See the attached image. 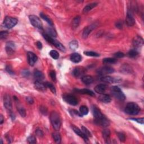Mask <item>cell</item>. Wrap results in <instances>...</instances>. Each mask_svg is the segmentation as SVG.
<instances>
[{
    "instance_id": "cell-40",
    "label": "cell",
    "mask_w": 144,
    "mask_h": 144,
    "mask_svg": "<svg viewBox=\"0 0 144 144\" xmlns=\"http://www.w3.org/2000/svg\"><path fill=\"white\" fill-rule=\"evenodd\" d=\"M81 130L83 132V133L85 135H86L87 137H91V133H90V131L88 130V129L85 127L84 126H82L81 127Z\"/></svg>"
},
{
    "instance_id": "cell-9",
    "label": "cell",
    "mask_w": 144,
    "mask_h": 144,
    "mask_svg": "<svg viewBox=\"0 0 144 144\" xmlns=\"http://www.w3.org/2000/svg\"><path fill=\"white\" fill-rule=\"evenodd\" d=\"M4 104L6 109L10 113L12 112L13 105H12V102L11 97L8 94H6L4 96Z\"/></svg>"
},
{
    "instance_id": "cell-17",
    "label": "cell",
    "mask_w": 144,
    "mask_h": 144,
    "mask_svg": "<svg viewBox=\"0 0 144 144\" xmlns=\"http://www.w3.org/2000/svg\"><path fill=\"white\" fill-rule=\"evenodd\" d=\"M35 87L36 90L40 91H45L47 88L45 83H43L40 80H36L35 82Z\"/></svg>"
},
{
    "instance_id": "cell-15",
    "label": "cell",
    "mask_w": 144,
    "mask_h": 144,
    "mask_svg": "<svg viewBox=\"0 0 144 144\" xmlns=\"http://www.w3.org/2000/svg\"><path fill=\"white\" fill-rule=\"evenodd\" d=\"M95 26H95L94 24H92V25L87 26L86 27H85L83 29V31L82 37L84 39L87 38L90 34L91 33V32L95 28Z\"/></svg>"
},
{
    "instance_id": "cell-1",
    "label": "cell",
    "mask_w": 144,
    "mask_h": 144,
    "mask_svg": "<svg viewBox=\"0 0 144 144\" xmlns=\"http://www.w3.org/2000/svg\"><path fill=\"white\" fill-rule=\"evenodd\" d=\"M50 118L53 128L56 131L59 130L61 125H62V121H61L60 117L59 115V114L56 111H52L50 114Z\"/></svg>"
},
{
    "instance_id": "cell-28",
    "label": "cell",
    "mask_w": 144,
    "mask_h": 144,
    "mask_svg": "<svg viewBox=\"0 0 144 144\" xmlns=\"http://www.w3.org/2000/svg\"><path fill=\"white\" fill-rule=\"evenodd\" d=\"M102 62H103L104 64H115L117 62V59L116 58H105L102 60Z\"/></svg>"
},
{
    "instance_id": "cell-23",
    "label": "cell",
    "mask_w": 144,
    "mask_h": 144,
    "mask_svg": "<svg viewBox=\"0 0 144 144\" xmlns=\"http://www.w3.org/2000/svg\"><path fill=\"white\" fill-rule=\"evenodd\" d=\"M99 100L104 103H109L111 101V98L109 95L102 94L99 97Z\"/></svg>"
},
{
    "instance_id": "cell-4",
    "label": "cell",
    "mask_w": 144,
    "mask_h": 144,
    "mask_svg": "<svg viewBox=\"0 0 144 144\" xmlns=\"http://www.w3.org/2000/svg\"><path fill=\"white\" fill-rule=\"evenodd\" d=\"M92 114L95 118V122L96 124H98L99 123L102 122L104 121L106 118L103 114L101 113L100 110L96 106L94 105L92 108Z\"/></svg>"
},
{
    "instance_id": "cell-51",
    "label": "cell",
    "mask_w": 144,
    "mask_h": 144,
    "mask_svg": "<svg viewBox=\"0 0 144 144\" xmlns=\"http://www.w3.org/2000/svg\"><path fill=\"white\" fill-rule=\"evenodd\" d=\"M6 46H8V47H10L13 48L14 50H15V43L13 42H11V41L7 42Z\"/></svg>"
},
{
    "instance_id": "cell-26",
    "label": "cell",
    "mask_w": 144,
    "mask_h": 144,
    "mask_svg": "<svg viewBox=\"0 0 144 144\" xmlns=\"http://www.w3.org/2000/svg\"><path fill=\"white\" fill-rule=\"evenodd\" d=\"M46 33L48 35H49L51 37H56L57 36V34L56 31H55V29L52 28V26L51 27H48L46 29Z\"/></svg>"
},
{
    "instance_id": "cell-50",
    "label": "cell",
    "mask_w": 144,
    "mask_h": 144,
    "mask_svg": "<svg viewBox=\"0 0 144 144\" xmlns=\"http://www.w3.org/2000/svg\"><path fill=\"white\" fill-rule=\"evenodd\" d=\"M36 133L37 136H38V137H42L43 136V131L41 130H40V129H37V130L36 131Z\"/></svg>"
},
{
    "instance_id": "cell-44",
    "label": "cell",
    "mask_w": 144,
    "mask_h": 144,
    "mask_svg": "<svg viewBox=\"0 0 144 144\" xmlns=\"http://www.w3.org/2000/svg\"><path fill=\"white\" fill-rule=\"evenodd\" d=\"M50 76L53 81H55L56 79V73L54 70H51L50 72Z\"/></svg>"
},
{
    "instance_id": "cell-20",
    "label": "cell",
    "mask_w": 144,
    "mask_h": 144,
    "mask_svg": "<svg viewBox=\"0 0 144 144\" xmlns=\"http://www.w3.org/2000/svg\"><path fill=\"white\" fill-rule=\"evenodd\" d=\"M95 91L97 94H102L105 92L106 90V85L104 84H99L95 87Z\"/></svg>"
},
{
    "instance_id": "cell-33",
    "label": "cell",
    "mask_w": 144,
    "mask_h": 144,
    "mask_svg": "<svg viewBox=\"0 0 144 144\" xmlns=\"http://www.w3.org/2000/svg\"><path fill=\"white\" fill-rule=\"evenodd\" d=\"M80 21V18L79 16H77L73 19L72 21V26L73 28H77L79 25Z\"/></svg>"
},
{
    "instance_id": "cell-29",
    "label": "cell",
    "mask_w": 144,
    "mask_h": 144,
    "mask_svg": "<svg viewBox=\"0 0 144 144\" xmlns=\"http://www.w3.org/2000/svg\"><path fill=\"white\" fill-rule=\"evenodd\" d=\"M102 136H103L105 140L106 141V142H108V141L109 140L110 136V131L108 129H104L102 131Z\"/></svg>"
},
{
    "instance_id": "cell-22",
    "label": "cell",
    "mask_w": 144,
    "mask_h": 144,
    "mask_svg": "<svg viewBox=\"0 0 144 144\" xmlns=\"http://www.w3.org/2000/svg\"><path fill=\"white\" fill-rule=\"evenodd\" d=\"M70 60L74 63H78L81 62L82 56L78 53H73L70 55Z\"/></svg>"
},
{
    "instance_id": "cell-37",
    "label": "cell",
    "mask_w": 144,
    "mask_h": 144,
    "mask_svg": "<svg viewBox=\"0 0 144 144\" xmlns=\"http://www.w3.org/2000/svg\"><path fill=\"white\" fill-rule=\"evenodd\" d=\"M45 84H46V87L48 88V89L51 90V91L52 92L53 94L55 95L56 94V90L55 87L52 83H51L50 82H46Z\"/></svg>"
},
{
    "instance_id": "cell-7",
    "label": "cell",
    "mask_w": 144,
    "mask_h": 144,
    "mask_svg": "<svg viewBox=\"0 0 144 144\" xmlns=\"http://www.w3.org/2000/svg\"><path fill=\"white\" fill-rule=\"evenodd\" d=\"M29 18L31 23L33 26L40 29H43L42 23L38 17L36 15H31L29 16Z\"/></svg>"
},
{
    "instance_id": "cell-12",
    "label": "cell",
    "mask_w": 144,
    "mask_h": 144,
    "mask_svg": "<svg viewBox=\"0 0 144 144\" xmlns=\"http://www.w3.org/2000/svg\"><path fill=\"white\" fill-rule=\"evenodd\" d=\"M126 23L127 24V25L129 26H132L135 25V19H134L132 12L131 10H128L126 19Z\"/></svg>"
},
{
    "instance_id": "cell-34",
    "label": "cell",
    "mask_w": 144,
    "mask_h": 144,
    "mask_svg": "<svg viewBox=\"0 0 144 144\" xmlns=\"http://www.w3.org/2000/svg\"><path fill=\"white\" fill-rule=\"evenodd\" d=\"M89 108H88L86 106L82 105L80 107L79 113L82 116L87 115L88 113H89Z\"/></svg>"
},
{
    "instance_id": "cell-2",
    "label": "cell",
    "mask_w": 144,
    "mask_h": 144,
    "mask_svg": "<svg viewBox=\"0 0 144 144\" xmlns=\"http://www.w3.org/2000/svg\"><path fill=\"white\" fill-rule=\"evenodd\" d=\"M127 114L131 116L137 115L140 111V108L135 102H128L124 109Z\"/></svg>"
},
{
    "instance_id": "cell-10",
    "label": "cell",
    "mask_w": 144,
    "mask_h": 144,
    "mask_svg": "<svg viewBox=\"0 0 144 144\" xmlns=\"http://www.w3.org/2000/svg\"><path fill=\"white\" fill-rule=\"evenodd\" d=\"M101 81L109 83H118L121 82V78L119 77H112L110 76H102L101 77Z\"/></svg>"
},
{
    "instance_id": "cell-43",
    "label": "cell",
    "mask_w": 144,
    "mask_h": 144,
    "mask_svg": "<svg viewBox=\"0 0 144 144\" xmlns=\"http://www.w3.org/2000/svg\"><path fill=\"white\" fill-rule=\"evenodd\" d=\"M28 142L29 143H36L37 142L36 138L34 136H31L27 138Z\"/></svg>"
},
{
    "instance_id": "cell-19",
    "label": "cell",
    "mask_w": 144,
    "mask_h": 144,
    "mask_svg": "<svg viewBox=\"0 0 144 144\" xmlns=\"http://www.w3.org/2000/svg\"><path fill=\"white\" fill-rule=\"evenodd\" d=\"M120 71L122 73L126 74H131V73L133 72V70L131 66L128 64H124L121 67Z\"/></svg>"
},
{
    "instance_id": "cell-14",
    "label": "cell",
    "mask_w": 144,
    "mask_h": 144,
    "mask_svg": "<svg viewBox=\"0 0 144 144\" xmlns=\"http://www.w3.org/2000/svg\"><path fill=\"white\" fill-rule=\"evenodd\" d=\"M27 56L29 64L31 66H33L37 61V56L35 53L32 52H28Z\"/></svg>"
},
{
    "instance_id": "cell-31",
    "label": "cell",
    "mask_w": 144,
    "mask_h": 144,
    "mask_svg": "<svg viewBox=\"0 0 144 144\" xmlns=\"http://www.w3.org/2000/svg\"><path fill=\"white\" fill-rule=\"evenodd\" d=\"M40 16L41 18L43 19L44 20H45L47 23L49 24L50 25L52 26L53 25V22L52 21V20L48 17V16L46 15L45 14H43V13H40Z\"/></svg>"
},
{
    "instance_id": "cell-13",
    "label": "cell",
    "mask_w": 144,
    "mask_h": 144,
    "mask_svg": "<svg viewBox=\"0 0 144 144\" xmlns=\"http://www.w3.org/2000/svg\"><path fill=\"white\" fill-rule=\"evenodd\" d=\"M133 46L136 48H138L143 45V40L140 36H136L133 38L132 41Z\"/></svg>"
},
{
    "instance_id": "cell-36",
    "label": "cell",
    "mask_w": 144,
    "mask_h": 144,
    "mask_svg": "<svg viewBox=\"0 0 144 144\" xmlns=\"http://www.w3.org/2000/svg\"><path fill=\"white\" fill-rule=\"evenodd\" d=\"M128 56L130 57L131 58H134L137 57L138 55V52L137 50L136 49H133L130 50L129 52H128Z\"/></svg>"
},
{
    "instance_id": "cell-21",
    "label": "cell",
    "mask_w": 144,
    "mask_h": 144,
    "mask_svg": "<svg viewBox=\"0 0 144 144\" xmlns=\"http://www.w3.org/2000/svg\"><path fill=\"white\" fill-rule=\"evenodd\" d=\"M74 91L75 92H78V93H79V94H84V95H89V96H92V97L95 96V95L94 92L93 91H92L91 90H89V89H75Z\"/></svg>"
},
{
    "instance_id": "cell-30",
    "label": "cell",
    "mask_w": 144,
    "mask_h": 144,
    "mask_svg": "<svg viewBox=\"0 0 144 144\" xmlns=\"http://www.w3.org/2000/svg\"><path fill=\"white\" fill-rule=\"evenodd\" d=\"M17 109H18V111H19L20 115L23 117V118H24L26 116V111L25 109H24L21 105L19 104H17Z\"/></svg>"
},
{
    "instance_id": "cell-8",
    "label": "cell",
    "mask_w": 144,
    "mask_h": 144,
    "mask_svg": "<svg viewBox=\"0 0 144 144\" xmlns=\"http://www.w3.org/2000/svg\"><path fill=\"white\" fill-rule=\"evenodd\" d=\"M63 99L65 102L70 105L75 106L78 104L77 99L72 95L64 94L63 96Z\"/></svg>"
},
{
    "instance_id": "cell-6",
    "label": "cell",
    "mask_w": 144,
    "mask_h": 144,
    "mask_svg": "<svg viewBox=\"0 0 144 144\" xmlns=\"http://www.w3.org/2000/svg\"><path fill=\"white\" fill-rule=\"evenodd\" d=\"M17 23H18V20L16 18L10 16H6L4 21L5 26L8 29H11L14 27Z\"/></svg>"
},
{
    "instance_id": "cell-38",
    "label": "cell",
    "mask_w": 144,
    "mask_h": 144,
    "mask_svg": "<svg viewBox=\"0 0 144 144\" xmlns=\"http://www.w3.org/2000/svg\"><path fill=\"white\" fill-rule=\"evenodd\" d=\"M84 54L88 56H92V57H98L100 56V54L93 51H84Z\"/></svg>"
},
{
    "instance_id": "cell-42",
    "label": "cell",
    "mask_w": 144,
    "mask_h": 144,
    "mask_svg": "<svg viewBox=\"0 0 144 144\" xmlns=\"http://www.w3.org/2000/svg\"><path fill=\"white\" fill-rule=\"evenodd\" d=\"M69 113L70 114H71V115L73 116V115H74V116H79L80 117H82L83 116L80 114V113H79V112L77 110H69Z\"/></svg>"
},
{
    "instance_id": "cell-53",
    "label": "cell",
    "mask_w": 144,
    "mask_h": 144,
    "mask_svg": "<svg viewBox=\"0 0 144 144\" xmlns=\"http://www.w3.org/2000/svg\"><path fill=\"white\" fill-rule=\"evenodd\" d=\"M6 70H7V72L9 73H10V74H14V71L13 70L12 68L10 65H7L6 67Z\"/></svg>"
},
{
    "instance_id": "cell-47",
    "label": "cell",
    "mask_w": 144,
    "mask_h": 144,
    "mask_svg": "<svg viewBox=\"0 0 144 144\" xmlns=\"http://www.w3.org/2000/svg\"><path fill=\"white\" fill-rule=\"evenodd\" d=\"M40 111L43 115H47V109L46 107L44 106H40Z\"/></svg>"
},
{
    "instance_id": "cell-11",
    "label": "cell",
    "mask_w": 144,
    "mask_h": 144,
    "mask_svg": "<svg viewBox=\"0 0 144 144\" xmlns=\"http://www.w3.org/2000/svg\"><path fill=\"white\" fill-rule=\"evenodd\" d=\"M97 73L100 75H106L109 74H111L114 72V69L113 68L108 66H105L103 67H101L100 68L97 70Z\"/></svg>"
},
{
    "instance_id": "cell-5",
    "label": "cell",
    "mask_w": 144,
    "mask_h": 144,
    "mask_svg": "<svg viewBox=\"0 0 144 144\" xmlns=\"http://www.w3.org/2000/svg\"><path fill=\"white\" fill-rule=\"evenodd\" d=\"M111 93L113 96L118 100L123 101L125 100L126 96L123 92L118 86H113L111 88Z\"/></svg>"
},
{
    "instance_id": "cell-27",
    "label": "cell",
    "mask_w": 144,
    "mask_h": 144,
    "mask_svg": "<svg viewBox=\"0 0 144 144\" xmlns=\"http://www.w3.org/2000/svg\"><path fill=\"white\" fill-rule=\"evenodd\" d=\"M97 5V3H96V2H94V3H92L87 5V6H86L84 7V8L83 9V13L86 14L89 13L90 11H91L92 9H93L94 7H96Z\"/></svg>"
},
{
    "instance_id": "cell-16",
    "label": "cell",
    "mask_w": 144,
    "mask_h": 144,
    "mask_svg": "<svg viewBox=\"0 0 144 144\" xmlns=\"http://www.w3.org/2000/svg\"><path fill=\"white\" fill-rule=\"evenodd\" d=\"M72 128L73 129V131H74L77 135H78L79 137H82L85 141H86V142L88 141V140H89V137H87V136L84 135L83 132L82 131V130H80L79 128L77 127L76 126H75L74 125L72 126Z\"/></svg>"
},
{
    "instance_id": "cell-24",
    "label": "cell",
    "mask_w": 144,
    "mask_h": 144,
    "mask_svg": "<svg viewBox=\"0 0 144 144\" xmlns=\"http://www.w3.org/2000/svg\"><path fill=\"white\" fill-rule=\"evenodd\" d=\"M82 81L84 84L89 85L93 83L94 78L90 75H84L82 77Z\"/></svg>"
},
{
    "instance_id": "cell-32",
    "label": "cell",
    "mask_w": 144,
    "mask_h": 144,
    "mask_svg": "<svg viewBox=\"0 0 144 144\" xmlns=\"http://www.w3.org/2000/svg\"><path fill=\"white\" fill-rule=\"evenodd\" d=\"M52 137L53 138V140L55 141L56 143H60L61 142V141H62V137H61V136L60 135V133L57 132H55L52 133Z\"/></svg>"
},
{
    "instance_id": "cell-54",
    "label": "cell",
    "mask_w": 144,
    "mask_h": 144,
    "mask_svg": "<svg viewBox=\"0 0 144 144\" xmlns=\"http://www.w3.org/2000/svg\"><path fill=\"white\" fill-rule=\"evenodd\" d=\"M116 25L117 26V28H119V29H122L123 28V23L122 21H117L116 24Z\"/></svg>"
},
{
    "instance_id": "cell-48",
    "label": "cell",
    "mask_w": 144,
    "mask_h": 144,
    "mask_svg": "<svg viewBox=\"0 0 144 144\" xmlns=\"http://www.w3.org/2000/svg\"><path fill=\"white\" fill-rule=\"evenodd\" d=\"M14 51L15 50L13 49V48L8 47V46H6V51L8 55L13 54L14 52Z\"/></svg>"
},
{
    "instance_id": "cell-45",
    "label": "cell",
    "mask_w": 144,
    "mask_h": 144,
    "mask_svg": "<svg viewBox=\"0 0 144 144\" xmlns=\"http://www.w3.org/2000/svg\"><path fill=\"white\" fill-rule=\"evenodd\" d=\"M124 56V53L122 52H117L114 54V57L116 59L118 58H122Z\"/></svg>"
},
{
    "instance_id": "cell-18",
    "label": "cell",
    "mask_w": 144,
    "mask_h": 144,
    "mask_svg": "<svg viewBox=\"0 0 144 144\" xmlns=\"http://www.w3.org/2000/svg\"><path fill=\"white\" fill-rule=\"evenodd\" d=\"M85 72V69L83 67H77L73 70V74L75 77L82 76Z\"/></svg>"
},
{
    "instance_id": "cell-39",
    "label": "cell",
    "mask_w": 144,
    "mask_h": 144,
    "mask_svg": "<svg viewBox=\"0 0 144 144\" xmlns=\"http://www.w3.org/2000/svg\"><path fill=\"white\" fill-rule=\"evenodd\" d=\"M49 54L51 56L53 59L57 60L58 59L59 57V53L55 50H51Z\"/></svg>"
},
{
    "instance_id": "cell-55",
    "label": "cell",
    "mask_w": 144,
    "mask_h": 144,
    "mask_svg": "<svg viewBox=\"0 0 144 144\" xmlns=\"http://www.w3.org/2000/svg\"><path fill=\"white\" fill-rule=\"evenodd\" d=\"M26 100L27 101L29 104H33V102H34V100L32 97H27L26 98Z\"/></svg>"
},
{
    "instance_id": "cell-49",
    "label": "cell",
    "mask_w": 144,
    "mask_h": 144,
    "mask_svg": "<svg viewBox=\"0 0 144 144\" xmlns=\"http://www.w3.org/2000/svg\"><path fill=\"white\" fill-rule=\"evenodd\" d=\"M130 120H132L133 121L135 122H136L140 124H143V118H130Z\"/></svg>"
},
{
    "instance_id": "cell-52",
    "label": "cell",
    "mask_w": 144,
    "mask_h": 144,
    "mask_svg": "<svg viewBox=\"0 0 144 144\" xmlns=\"http://www.w3.org/2000/svg\"><path fill=\"white\" fill-rule=\"evenodd\" d=\"M21 74L24 77H29V75H30V72L28 70H24L22 71Z\"/></svg>"
},
{
    "instance_id": "cell-35",
    "label": "cell",
    "mask_w": 144,
    "mask_h": 144,
    "mask_svg": "<svg viewBox=\"0 0 144 144\" xmlns=\"http://www.w3.org/2000/svg\"><path fill=\"white\" fill-rule=\"evenodd\" d=\"M78 47V43L76 40H73L69 43V48L72 50H77Z\"/></svg>"
},
{
    "instance_id": "cell-25",
    "label": "cell",
    "mask_w": 144,
    "mask_h": 144,
    "mask_svg": "<svg viewBox=\"0 0 144 144\" xmlns=\"http://www.w3.org/2000/svg\"><path fill=\"white\" fill-rule=\"evenodd\" d=\"M34 77H35L36 80H40V81H42L45 78L43 73L38 70H35V72H34Z\"/></svg>"
},
{
    "instance_id": "cell-56",
    "label": "cell",
    "mask_w": 144,
    "mask_h": 144,
    "mask_svg": "<svg viewBox=\"0 0 144 144\" xmlns=\"http://www.w3.org/2000/svg\"><path fill=\"white\" fill-rule=\"evenodd\" d=\"M37 47L38 49H41V48H42V43L41 42H37Z\"/></svg>"
},
{
    "instance_id": "cell-3",
    "label": "cell",
    "mask_w": 144,
    "mask_h": 144,
    "mask_svg": "<svg viewBox=\"0 0 144 144\" xmlns=\"http://www.w3.org/2000/svg\"><path fill=\"white\" fill-rule=\"evenodd\" d=\"M42 35L43 36L44 38H45L48 42L52 44V45L54 46L55 47H56L57 49L60 50L61 51L65 52L66 48L63 45V44L61 43L60 42H59L58 41L55 40L54 38L51 37H50L49 35H48L45 32L44 33H42Z\"/></svg>"
},
{
    "instance_id": "cell-57",
    "label": "cell",
    "mask_w": 144,
    "mask_h": 144,
    "mask_svg": "<svg viewBox=\"0 0 144 144\" xmlns=\"http://www.w3.org/2000/svg\"><path fill=\"white\" fill-rule=\"evenodd\" d=\"M0 118H1V121H0L1 122H0V123H1V124H2L4 122V117L2 116V114H1V116H0Z\"/></svg>"
},
{
    "instance_id": "cell-41",
    "label": "cell",
    "mask_w": 144,
    "mask_h": 144,
    "mask_svg": "<svg viewBox=\"0 0 144 144\" xmlns=\"http://www.w3.org/2000/svg\"><path fill=\"white\" fill-rule=\"evenodd\" d=\"M117 135H118L119 140L122 141V142H124V141H126V136L123 133L118 132L117 133Z\"/></svg>"
},
{
    "instance_id": "cell-46",
    "label": "cell",
    "mask_w": 144,
    "mask_h": 144,
    "mask_svg": "<svg viewBox=\"0 0 144 144\" xmlns=\"http://www.w3.org/2000/svg\"><path fill=\"white\" fill-rule=\"evenodd\" d=\"M9 33L7 31H2L0 33V38H1V40H3V39H5L7 36H8Z\"/></svg>"
}]
</instances>
